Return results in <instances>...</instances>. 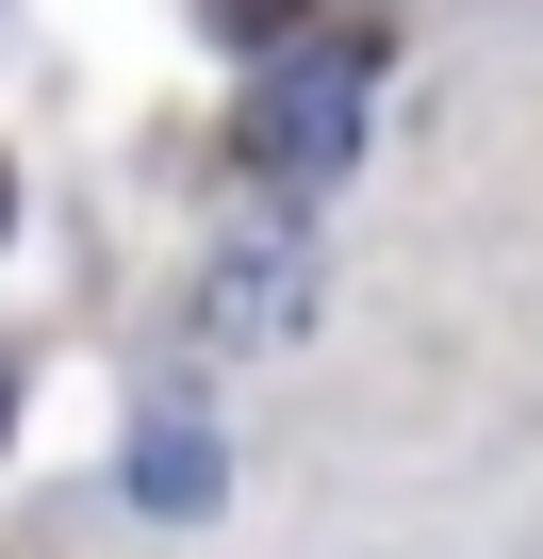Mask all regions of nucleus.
<instances>
[{
	"label": "nucleus",
	"mask_w": 543,
	"mask_h": 559,
	"mask_svg": "<svg viewBox=\"0 0 543 559\" xmlns=\"http://www.w3.org/2000/svg\"><path fill=\"white\" fill-rule=\"evenodd\" d=\"M346 132H363V50H297V67L247 83V181L330 198L346 181Z\"/></svg>",
	"instance_id": "nucleus-1"
},
{
	"label": "nucleus",
	"mask_w": 543,
	"mask_h": 559,
	"mask_svg": "<svg viewBox=\"0 0 543 559\" xmlns=\"http://www.w3.org/2000/svg\"><path fill=\"white\" fill-rule=\"evenodd\" d=\"M314 330V247H297V214H263L214 280H198V346L214 362H263V346H297Z\"/></svg>",
	"instance_id": "nucleus-2"
},
{
	"label": "nucleus",
	"mask_w": 543,
	"mask_h": 559,
	"mask_svg": "<svg viewBox=\"0 0 543 559\" xmlns=\"http://www.w3.org/2000/svg\"><path fill=\"white\" fill-rule=\"evenodd\" d=\"M132 493L198 526V510H214V444H198V428H132Z\"/></svg>",
	"instance_id": "nucleus-3"
}]
</instances>
